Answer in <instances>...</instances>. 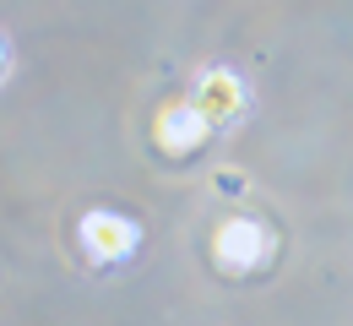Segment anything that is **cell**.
Instances as JSON below:
<instances>
[{"label": "cell", "instance_id": "cell-5", "mask_svg": "<svg viewBox=\"0 0 353 326\" xmlns=\"http://www.w3.org/2000/svg\"><path fill=\"white\" fill-rule=\"evenodd\" d=\"M0 77H6V44H0Z\"/></svg>", "mask_w": 353, "mask_h": 326}, {"label": "cell", "instance_id": "cell-4", "mask_svg": "<svg viewBox=\"0 0 353 326\" xmlns=\"http://www.w3.org/2000/svg\"><path fill=\"white\" fill-rule=\"evenodd\" d=\"M82 245L92 261H120L136 250V223L114 218V212H88L82 218Z\"/></svg>", "mask_w": 353, "mask_h": 326}, {"label": "cell", "instance_id": "cell-3", "mask_svg": "<svg viewBox=\"0 0 353 326\" xmlns=\"http://www.w3.org/2000/svg\"><path fill=\"white\" fill-rule=\"evenodd\" d=\"M207 120L196 114V103H163L158 109V120H152V141L169 152V158H179V152H196L201 141H207Z\"/></svg>", "mask_w": 353, "mask_h": 326}, {"label": "cell", "instance_id": "cell-1", "mask_svg": "<svg viewBox=\"0 0 353 326\" xmlns=\"http://www.w3.org/2000/svg\"><path fill=\"white\" fill-rule=\"evenodd\" d=\"M266 250H272V234H266L256 218H228V223H218V234H212V256H218V267H228V272L256 267Z\"/></svg>", "mask_w": 353, "mask_h": 326}, {"label": "cell", "instance_id": "cell-2", "mask_svg": "<svg viewBox=\"0 0 353 326\" xmlns=\"http://www.w3.org/2000/svg\"><path fill=\"white\" fill-rule=\"evenodd\" d=\"M196 114L207 120V125H228V120H239V109H245V88H239V77L234 71H201V82H196Z\"/></svg>", "mask_w": 353, "mask_h": 326}]
</instances>
